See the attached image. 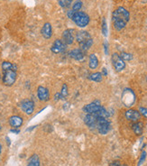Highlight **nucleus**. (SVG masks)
Listing matches in <instances>:
<instances>
[{"instance_id": "f257e3e1", "label": "nucleus", "mask_w": 147, "mask_h": 166, "mask_svg": "<svg viewBox=\"0 0 147 166\" xmlns=\"http://www.w3.org/2000/svg\"><path fill=\"white\" fill-rule=\"evenodd\" d=\"M129 18H130L129 12L125 7H120L116 9L112 14V21L116 30L121 31L122 29H124L128 23Z\"/></svg>"}, {"instance_id": "f03ea898", "label": "nucleus", "mask_w": 147, "mask_h": 166, "mask_svg": "<svg viewBox=\"0 0 147 166\" xmlns=\"http://www.w3.org/2000/svg\"><path fill=\"white\" fill-rule=\"evenodd\" d=\"M76 40L80 44V49L83 51H88L93 44V40L87 31H80L76 34Z\"/></svg>"}, {"instance_id": "7ed1b4c3", "label": "nucleus", "mask_w": 147, "mask_h": 166, "mask_svg": "<svg viewBox=\"0 0 147 166\" xmlns=\"http://www.w3.org/2000/svg\"><path fill=\"white\" fill-rule=\"evenodd\" d=\"M71 19L73 20V22H74L78 26H80V27L87 26L88 25V23H89V16L86 13L80 12V11L75 12Z\"/></svg>"}, {"instance_id": "20e7f679", "label": "nucleus", "mask_w": 147, "mask_h": 166, "mask_svg": "<svg viewBox=\"0 0 147 166\" xmlns=\"http://www.w3.org/2000/svg\"><path fill=\"white\" fill-rule=\"evenodd\" d=\"M98 133L101 135H106L109 132L110 130V122L106 117H98L97 121V127Z\"/></svg>"}, {"instance_id": "39448f33", "label": "nucleus", "mask_w": 147, "mask_h": 166, "mask_svg": "<svg viewBox=\"0 0 147 166\" xmlns=\"http://www.w3.org/2000/svg\"><path fill=\"white\" fill-rule=\"evenodd\" d=\"M15 79H16V71L13 70L4 71L3 83L5 86H12L15 82Z\"/></svg>"}, {"instance_id": "423d86ee", "label": "nucleus", "mask_w": 147, "mask_h": 166, "mask_svg": "<svg viewBox=\"0 0 147 166\" xmlns=\"http://www.w3.org/2000/svg\"><path fill=\"white\" fill-rule=\"evenodd\" d=\"M112 63L114 65L116 71H121L126 68V62L124 61L119 54L114 53L112 55Z\"/></svg>"}, {"instance_id": "0eeeda50", "label": "nucleus", "mask_w": 147, "mask_h": 166, "mask_svg": "<svg viewBox=\"0 0 147 166\" xmlns=\"http://www.w3.org/2000/svg\"><path fill=\"white\" fill-rule=\"evenodd\" d=\"M21 108L27 115H31L35 109V103L31 99H24L21 102Z\"/></svg>"}, {"instance_id": "6e6552de", "label": "nucleus", "mask_w": 147, "mask_h": 166, "mask_svg": "<svg viewBox=\"0 0 147 166\" xmlns=\"http://www.w3.org/2000/svg\"><path fill=\"white\" fill-rule=\"evenodd\" d=\"M98 117L95 114H87V116L84 117V122L88 127L95 129L97 127V121H98Z\"/></svg>"}, {"instance_id": "1a4fd4ad", "label": "nucleus", "mask_w": 147, "mask_h": 166, "mask_svg": "<svg viewBox=\"0 0 147 166\" xmlns=\"http://www.w3.org/2000/svg\"><path fill=\"white\" fill-rule=\"evenodd\" d=\"M100 107L101 106L99 105V101H95L93 103H90V104L86 105L82 108V110L84 112H86L87 114H93V113L98 112L100 109Z\"/></svg>"}, {"instance_id": "9d476101", "label": "nucleus", "mask_w": 147, "mask_h": 166, "mask_svg": "<svg viewBox=\"0 0 147 166\" xmlns=\"http://www.w3.org/2000/svg\"><path fill=\"white\" fill-rule=\"evenodd\" d=\"M65 48H66V44L64 43V42L58 39L53 43L51 50H52V51L53 53H63V51H64Z\"/></svg>"}, {"instance_id": "9b49d317", "label": "nucleus", "mask_w": 147, "mask_h": 166, "mask_svg": "<svg viewBox=\"0 0 147 166\" xmlns=\"http://www.w3.org/2000/svg\"><path fill=\"white\" fill-rule=\"evenodd\" d=\"M37 96H38V99L40 100L46 101L50 98L49 90L46 88L43 87V86H40V87H38V89H37Z\"/></svg>"}, {"instance_id": "f8f14e48", "label": "nucleus", "mask_w": 147, "mask_h": 166, "mask_svg": "<svg viewBox=\"0 0 147 166\" xmlns=\"http://www.w3.org/2000/svg\"><path fill=\"white\" fill-rule=\"evenodd\" d=\"M141 114L139 111L134 110V109H129L126 112V117L130 120V121H134V122H137L140 119Z\"/></svg>"}, {"instance_id": "ddd939ff", "label": "nucleus", "mask_w": 147, "mask_h": 166, "mask_svg": "<svg viewBox=\"0 0 147 166\" xmlns=\"http://www.w3.org/2000/svg\"><path fill=\"white\" fill-rule=\"evenodd\" d=\"M63 41L66 45H70L73 43V40H74V36H73V30L72 29H68L65 30L63 33Z\"/></svg>"}, {"instance_id": "4468645a", "label": "nucleus", "mask_w": 147, "mask_h": 166, "mask_svg": "<svg viewBox=\"0 0 147 166\" xmlns=\"http://www.w3.org/2000/svg\"><path fill=\"white\" fill-rule=\"evenodd\" d=\"M70 56L74 60L82 61L85 57V54H84V51L81 49H74L70 53Z\"/></svg>"}, {"instance_id": "2eb2a0df", "label": "nucleus", "mask_w": 147, "mask_h": 166, "mask_svg": "<svg viewBox=\"0 0 147 166\" xmlns=\"http://www.w3.org/2000/svg\"><path fill=\"white\" fill-rule=\"evenodd\" d=\"M9 124H10L11 127H13L14 128H18L23 124V119L21 117L13 116L9 118Z\"/></svg>"}, {"instance_id": "dca6fc26", "label": "nucleus", "mask_w": 147, "mask_h": 166, "mask_svg": "<svg viewBox=\"0 0 147 166\" xmlns=\"http://www.w3.org/2000/svg\"><path fill=\"white\" fill-rule=\"evenodd\" d=\"M43 36L45 38V39H49L51 38L53 34V31H52V25L49 23H46V24H44V25L43 26L42 28V31H41Z\"/></svg>"}, {"instance_id": "f3484780", "label": "nucleus", "mask_w": 147, "mask_h": 166, "mask_svg": "<svg viewBox=\"0 0 147 166\" xmlns=\"http://www.w3.org/2000/svg\"><path fill=\"white\" fill-rule=\"evenodd\" d=\"M132 129L134 132V134L136 135H142L143 134V130H144V124L142 122H135L132 125Z\"/></svg>"}, {"instance_id": "a211bd4d", "label": "nucleus", "mask_w": 147, "mask_h": 166, "mask_svg": "<svg viewBox=\"0 0 147 166\" xmlns=\"http://www.w3.org/2000/svg\"><path fill=\"white\" fill-rule=\"evenodd\" d=\"M89 68L94 70V69H97V67L98 66V60L97 58V56H96L94 53L90 54L89 56Z\"/></svg>"}, {"instance_id": "6ab92c4d", "label": "nucleus", "mask_w": 147, "mask_h": 166, "mask_svg": "<svg viewBox=\"0 0 147 166\" xmlns=\"http://www.w3.org/2000/svg\"><path fill=\"white\" fill-rule=\"evenodd\" d=\"M27 166H40V160L37 154H33L30 157V159L28 160Z\"/></svg>"}, {"instance_id": "aec40b11", "label": "nucleus", "mask_w": 147, "mask_h": 166, "mask_svg": "<svg viewBox=\"0 0 147 166\" xmlns=\"http://www.w3.org/2000/svg\"><path fill=\"white\" fill-rule=\"evenodd\" d=\"M2 69H3V71H7L9 70H13V71H16V70H17V66H16L15 64L11 63V62H9V61H4L2 63Z\"/></svg>"}, {"instance_id": "412c9836", "label": "nucleus", "mask_w": 147, "mask_h": 166, "mask_svg": "<svg viewBox=\"0 0 147 166\" xmlns=\"http://www.w3.org/2000/svg\"><path fill=\"white\" fill-rule=\"evenodd\" d=\"M102 73L100 72H95V73H92L90 74L88 79L90 81H96V82H101L102 81Z\"/></svg>"}, {"instance_id": "4be33fe9", "label": "nucleus", "mask_w": 147, "mask_h": 166, "mask_svg": "<svg viewBox=\"0 0 147 166\" xmlns=\"http://www.w3.org/2000/svg\"><path fill=\"white\" fill-rule=\"evenodd\" d=\"M72 0H59V5L63 8H69L71 5Z\"/></svg>"}, {"instance_id": "5701e85b", "label": "nucleus", "mask_w": 147, "mask_h": 166, "mask_svg": "<svg viewBox=\"0 0 147 166\" xmlns=\"http://www.w3.org/2000/svg\"><path fill=\"white\" fill-rule=\"evenodd\" d=\"M81 7H82V2L80 1V0H78V1H76L74 4H73L72 10L75 11V12H78V11L80 10Z\"/></svg>"}, {"instance_id": "b1692460", "label": "nucleus", "mask_w": 147, "mask_h": 166, "mask_svg": "<svg viewBox=\"0 0 147 166\" xmlns=\"http://www.w3.org/2000/svg\"><path fill=\"white\" fill-rule=\"evenodd\" d=\"M61 98H63V99H65L66 97L68 96V86L65 83L63 85V88H61Z\"/></svg>"}, {"instance_id": "393cba45", "label": "nucleus", "mask_w": 147, "mask_h": 166, "mask_svg": "<svg viewBox=\"0 0 147 166\" xmlns=\"http://www.w3.org/2000/svg\"><path fill=\"white\" fill-rule=\"evenodd\" d=\"M120 57L124 60V61H130V60H132L133 59V56L132 54H130V53H122L120 54Z\"/></svg>"}, {"instance_id": "a878e982", "label": "nucleus", "mask_w": 147, "mask_h": 166, "mask_svg": "<svg viewBox=\"0 0 147 166\" xmlns=\"http://www.w3.org/2000/svg\"><path fill=\"white\" fill-rule=\"evenodd\" d=\"M102 33L105 36L107 35V27H106V22L105 18L102 19Z\"/></svg>"}, {"instance_id": "bb28decb", "label": "nucleus", "mask_w": 147, "mask_h": 166, "mask_svg": "<svg viewBox=\"0 0 147 166\" xmlns=\"http://www.w3.org/2000/svg\"><path fill=\"white\" fill-rule=\"evenodd\" d=\"M139 112L141 115H143L144 117L147 118V108L146 107H140L139 108Z\"/></svg>"}, {"instance_id": "cd10ccee", "label": "nucleus", "mask_w": 147, "mask_h": 166, "mask_svg": "<svg viewBox=\"0 0 147 166\" xmlns=\"http://www.w3.org/2000/svg\"><path fill=\"white\" fill-rule=\"evenodd\" d=\"M145 158H146V153H145V152H143V153H142V155H141V158H140V160H139L138 166H140L141 164H142V163L144 162Z\"/></svg>"}, {"instance_id": "c85d7f7f", "label": "nucleus", "mask_w": 147, "mask_h": 166, "mask_svg": "<svg viewBox=\"0 0 147 166\" xmlns=\"http://www.w3.org/2000/svg\"><path fill=\"white\" fill-rule=\"evenodd\" d=\"M74 13H75V11H73V10H69L68 11V13H67V15L70 17V18L71 19L72 18V16H73V15H74Z\"/></svg>"}, {"instance_id": "c756f323", "label": "nucleus", "mask_w": 147, "mask_h": 166, "mask_svg": "<svg viewBox=\"0 0 147 166\" xmlns=\"http://www.w3.org/2000/svg\"><path fill=\"white\" fill-rule=\"evenodd\" d=\"M120 165H121V163L119 161H115L109 164V166H120Z\"/></svg>"}, {"instance_id": "7c9ffc66", "label": "nucleus", "mask_w": 147, "mask_h": 166, "mask_svg": "<svg viewBox=\"0 0 147 166\" xmlns=\"http://www.w3.org/2000/svg\"><path fill=\"white\" fill-rule=\"evenodd\" d=\"M63 99V98H61V93H56V94H55V96H54V100L58 101L59 99Z\"/></svg>"}, {"instance_id": "2f4dec72", "label": "nucleus", "mask_w": 147, "mask_h": 166, "mask_svg": "<svg viewBox=\"0 0 147 166\" xmlns=\"http://www.w3.org/2000/svg\"><path fill=\"white\" fill-rule=\"evenodd\" d=\"M10 132L11 133H14V134H19L20 133V130L19 129H11Z\"/></svg>"}, {"instance_id": "473e14b6", "label": "nucleus", "mask_w": 147, "mask_h": 166, "mask_svg": "<svg viewBox=\"0 0 147 166\" xmlns=\"http://www.w3.org/2000/svg\"><path fill=\"white\" fill-rule=\"evenodd\" d=\"M104 45H105V53H106V54H108V48H107V43L106 42Z\"/></svg>"}, {"instance_id": "72a5a7b5", "label": "nucleus", "mask_w": 147, "mask_h": 166, "mask_svg": "<svg viewBox=\"0 0 147 166\" xmlns=\"http://www.w3.org/2000/svg\"><path fill=\"white\" fill-rule=\"evenodd\" d=\"M102 75H104V76H106L107 75V71H106V68H103V70H102Z\"/></svg>"}, {"instance_id": "f704fd0d", "label": "nucleus", "mask_w": 147, "mask_h": 166, "mask_svg": "<svg viewBox=\"0 0 147 166\" xmlns=\"http://www.w3.org/2000/svg\"><path fill=\"white\" fill-rule=\"evenodd\" d=\"M36 127V125H33V127H30V128H28L26 131H31V130H33V129H35Z\"/></svg>"}, {"instance_id": "c9c22d12", "label": "nucleus", "mask_w": 147, "mask_h": 166, "mask_svg": "<svg viewBox=\"0 0 147 166\" xmlns=\"http://www.w3.org/2000/svg\"><path fill=\"white\" fill-rule=\"evenodd\" d=\"M7 145H10L11 142H10V139L8 138V137H7Z\"/></svg>"}, {"instance_id": "e433bc0d", "label": "nucleus", "mask_w": 147, "mask_h": 166, "mask_svg": "<svg viewBox=\"0 0 147 166\" xmlns=\"http://www.w3.org/2000/svg\"><path fill=\"white\" fill-rule=\"evenodd\" d=\"M1 151H2V145L0 144V153H1Z\"/></svg>"}, {"instance_id": "4c0bfd02", "label": "nucleus", "mask_w": 147, "mask_h": 166, "mask_svg": "<svg viewBox=\"0 0 147 166\" xmlns=\"http://www.w3.org/2000/svg\"><path fill=\"white\" fill-rule=\"evenodd\" d=\"M120 166H127V165H126V164H122V163H121V165H120Z\"/></svg>"}, {"instance_id": "58836bf2", "label": "nucleus", "mask_w": 147, "mask_h": 166, "mask_svg": "<svg viewBox=\"0 0 147 166\" xmlns=\"http://www.w3.org/2000/svg\"><path fill=\"white\" fill-rule=\"evenodd\" d=\"M0 79H1V75H0Z\"/></svg>"}, {"instance_id": "ea45409f", "label": "nucleus", "mask_w": 147, "mask_h": 166, "mask_svg": "<svg viewBox=\"0 0 147 166\" xmlns=\"http://www.w3.org/2000/svg\"><path fill=\"white\" fill-rule=\"evenodd\" d=\"M0 129H1V127H0Z\"/></svg>"}]
</instances>
